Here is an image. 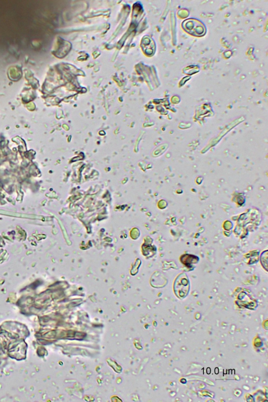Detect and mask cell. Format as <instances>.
I'll use <instances>...</instances> for the list:
<instances>
[{"label": "cell", "instance_id": "1", "mask_svg": "<svg viewBox=\"0 0 268 402\" xmlns=\"http://www.w3.org/2000/svg\"><path fill=\"white\" fill-rule=\"evenodd\" d=\"M190 284L187 275L183 273L177 277L175 284L174 290L176 296L180 299H183L188 294Z\"/></svg>", "mask_w": 268, "mask_h": 402}, {"label": "cell", "instance_id": "2", "mask_svg": "<svg viewBox=\"0 0 268 402\" xmlns=\"http://www.w3.org/2000/svg\"><path fill=\"white\" fill-rule=\"evenodd\" d=\"M183 27L187 32L195 36H201L205 33L204 26L194 20L185 21L183 23Z\"/></svg>", "mask_w": 268, "mask_h": 402}, {"label": "cell", "instance_id": "3", "mask_svg": "<svg viewBox=\"0 0 268 402\" xmlns=\"http://www.w3.org/2000/svg\"><path fill=\"white\" fill-rule=\"evenodd\" d=\"M181 261L183 265L190 267L192 264L198 263L199 258L193 255H185L181 257Z\"/></svg>", "mask_w": 268, "mask_h": 402}]
</instances>
